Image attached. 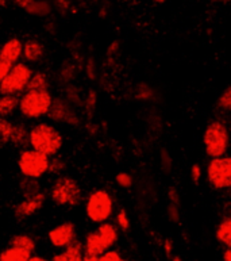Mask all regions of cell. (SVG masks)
<instances>
[{
    "label": "cell",
    "mask_w": 231,
    "mask_h": 261,
    "mask_svg": "<svg viewBox=\"0 0 231 261\" xmlns=\"http://www.w3.org/2000/svg\"><path fill=\"white\" fill-rule=\"evenodd\" d=\"M27 261H49V260L43 257V256H39V254H32Z\"/></svg>",
    "instance_id": "cell-38"
},
{
    "label": "cell",
    "mask_w": 231,
    "mask_h": 261,
    "mask_svg": "<svg viewBox=\"0 0 231 261\" xmlns=\"http://www.w3.org/2000/svg\"><path fill=\"white\" fill-rule=\"evenodd\" d=\"M24 11L27 12L28 15L45 18V16L50 15L53 8H51L50 3L47 0H33L32 3L24 8Z\"/></svg>",
    "instance_id": "cell-19"
},
{
    "label": "cell",
    "mask_w": 231,
    "mask_h": 261,
    "mask_svg": "<svg viewBox=\"0 0 231 261\" xmlns=\"http://www.w3.org/2000/svg\"><path fill=\"white\" fill-rule=\"evenodd\" d=\"M47 238L51 245L57 249H64L77 240L76 227L73 222H63L47 231Z\"/></svg>",
    "instance_id": "cell-10"
},
{
    "label": "cell",
    "mask_w": 231,
    "mask_h": 261,
    "mask_svg": "<svg viewBox=\"0 0 231 261\" xmlns=\"http://www.w3.org/2000/svg\"><path fill=\"white\" fill-rule=\"evenodd\" d=\"M46 200V194L45 192H39L37 195L32 196V198H24L23 200H20L14 208V215L18 219H26L30 218L33 215H36L45 204Z\"/></svg>",
    "instance_id": "cell-12"
},
{
    "label": "cell",
    "mask_w": 231,
    "mask_h": 261,
    "mask_svg": "<svg viewBox=\"0 0 231 261\" xmlns=\"http://www.w3.org/2000/svg\"><path fill=\"white\" fill-rule=\"evenodd\" d=\"M23 53V42L19 38H10L0 47V60H3L10 65L19 63Z\"/></svg>",
    "instance_id": "cell-13"
},
{
    "label": "cell",
    "mask_w": 231,
    "mask_h": 261,
    "mask_svg": "<svg viewBox=\"0 0 231 261\" xmlns=\"http://www.w3.org/2000/svg\"><path fill=\"white\" fill-rule=\"evenodd\" d=\"M115 183L119 186L121 188H130L133 186V177L127 172H119L117 176H115Z\"/></svg>",
    "instance_id": "cell-27"
},
{
    "label": "cell",
    "mask_w": 231,
    "mask_h": 261,
    "mask_svg": "<svg viewBox=\"0 0 231 261\" xmlns=\"http://www.w3.org/2000/svg\"><path fill=\"white\" fill-rule=\"evenodd\" d=\"M65 169H67V164H65L63 159L54 157V159L49 160V169H47V172H50L53 175H61Z\"/></svg>",
    "instance_id": "cell-26"
},
{
    "label": "cell",
    "mask_w": 231,
    "mask_h": 261,
    "mask_svg": "<svg viewBox=\"0 0 231 261\" xmlns=\"http://www.w3.org/2000/svg\"><path fill=\"white\" fill-rule=\"evenodd\" d=\"M28 146L45 156L53 157L63 149L64 137L54 125L41 122L28 132Z\"/></svg>",
    "instance_id": "cell-1"
},
{
    "label": "cell",
    "mask_w": 231,
    "mask_h": 261,
    "mask_svg": "<svg viewBox=\"0 0 231 261\" xmlns=\"http://www.w3.org/2000/svg\"><path fill=\"white\" fill-rule=\"evenodd\" d=\"M53 103V96L47 90H26L19 98L18 110L22 117L38 121L46 117Z\"/></svg>",
    "instance_id": "cell-3"
},
{
    "label": "cell",
    "mask_w": 231,
    "mask_h": 261,
    "mask_svg": "<svg viewBox=\"0 0 231 261\" xmlns=\"http://www.w3.org/2000/svg\"><path fill=\"white\" fill-rule=\"evenodd\" d=\"M43 56H45V46H43L42 42H39L37 39H28V41H26V43H23V53H22V57H23L27 63H38V61L42 60Z\"/></svg>",
    "instance_id": "cell-15"
},
{
    "label": "cell",
    "mask_w": 231,
    "mask_h": 261,
    "mask_svg": "<svg viewBox=\"0 0 231 261\" xmlns=\"http://www.w3.org/2000/svg\"><path fill=\"white\" fill-rule=\"evenodd\" d=\"M95 105H96V94H95V91H91L90 95H88V107L94 109Z\"/></svg>",
    "instance_id": "cell-36"
},
{
    "label": "cell",
    "mask_w": 231,
    "mask_h": 261,
    "mask_svg": "<svg viewBox=\"0 0 231 261\" xmlns=\"http://www.w3.org/2000/svg\"><path fill=\"white\" fill-rule=\"evenodd\" d=\"M152 2H154V3L161 4V3H165V2H166V0H152Z\"/></svg>",
    "instance_id": "cell-45"
},
{
    "label": "cell",
    "mask_w": 231,
    "mask_h": 261,
    "mask_svg": "<svg viewBox=\"0 0 231 261\" xmlns=\"http://www.w3.org/2000/svg\"><path fill=\"white\" fill-rule=\"evenodd\" d=\"M154 96V91L150 88L148 84H142L139 91H138V98L143 99V100H149L150 98Z\"/></svg>",
    "instance_id": "cell-32"
},
{
    "label": "cell",
    "mask_w": 231,
    "mask_h": 261,
    "mask_svg": "<svg viewBox=\"0 0 231 261\" xmlns=\"http://www.w3.org/2000/svg\"><path fill=\"white\" fill-rule=\"evenodd\" d=\"M55 2H57V6L63 8V10L69 7V2L68 0H55Z\"/></svg>",
    "instance_id": "cell-39"
},
{
    "label": "cell",
    "mask_w": 231,
    "mask_h": 261,
    "mask_svg": "<svg viewBox=\"0 0 231 261\" xmlns=\"http://www.w3.org/2000/svg\"><path fill=\"white\" fill-rule=\"evenodd\" d=\"M19 190L22 192V195L24 198H32V196L37 195L39 192L42 191L41 190V186H39L38 180L36 179H27V177H23L22 181L19 184Z\"/></svg>",
    "instance_id": "cell-22"
},
{
    "label": "cell",
    "mask_w": 231,
    "mask_h": 261,
    "mask_svg": "<svg viewBox=\"0 0 231 261\" xmlns=\"http://www.w3.org/2000/svg\"><path fill=\"white\" fill-rule=\"evenodd\" d=\"M191 179L195 184H199L200 180H201V175H203V171H201V167L197 165V164H193L192 167H191Z\"/></svg>",
    "instance_id": "cell-33"
},
{
    "label": "cell",
    "mask_w": 231,
    "mask_h": 261,
    "mask_svg": "<svg viewBox=\"0 0 231 261\" xmlns=\"http://www.w3.org/2000/svg\"><path fill=\"white\" fill-rule=\"evenodd\" d=\"M214 3H219V4H227L230 0H212Z\"/></svg>",
    "instance_id": "cell-43"
},
{
    "label": "cell",
    "mask_w": 231,
    "mask_h": 261,
    "mask_svg": "<svg viewBox=\"0 0 231 261\" xmlns=\"http://www.w3.org/2000/svg\"><path fill=\"white\" fill-rule=\"evenodd\" d=\"M84 258V248L82 242L76 240L67 248H64L60 253H55L50 261H82Z\"/></svg>",
    "instance_id": "cell-14"
},
{
    "label": "cell",
    "mask_w": 231,
    "mask_h": 261,
    "mask_svg": "<svg viewBox=\"0 0 231 261\" xmlns=\"http://www.w3.org/2000/svg\"><path fill=\"white\" fill-rule=\"evenodd\" d=\"M117 225L118 227L122 230V231H127L130 229V219H129V215L126 213V210L122 208L117 215Z\"/></svg>",
    "instance_id": "cell-29"
},
{
    "label": "cell",
    "mask_w": 231,
    "mask_h": 261,
    "mask_svg": "<svg viewBox=\"0 0 231 261\" xmlns=\"http://www.w3.org/2000/svg\"><path fill=\"white\" fill-rule=\"evenodd\" d=\"M7 4V0H0V7H4Z\"/></svg>",
    "instance_id": "cell-44"
},
{
    "label": "cell",
    "mask_w": 231,
    "mask_h": 261,
    "mask_svg": "<svg viewBox=\"0 0 231 261\" xmlns=\"http://www.w3.org/2000/svg\"><path fill=\"white\" fill-rule=\"evenodd\" d=\"M203 145L206 154L211 159L227 154L230 148V133L223 121L210 122L203 133Z\"/></svg>",
    "instance_id": "cell-4"
},
{
    "label": "cell",
    "mask_w": 231,
    "mask_h": 261,
    "mask_svg": "<svg viewBox=\"0 0 231 261\" xmlns=\"http://www.w3.org/2000/svg\"><path fill=\"white\" fill-rule=\"evenodd\" d=\"M180 207L181 204H175V203H169L166 207V215L172 223H177L180 221Z\"/></svg>",
    "instance_id": "cell-28"
},
{
    "label": "cell",
    "mask_w": 231,
    "mask_h": 261,
    "mask_svg": "<svg viewBox=\"0 0 231 261\" xmlns=\"http://www.w3.org/2000/svg\"><path fill=\"white\" fill-rule=\"evenodd\" d=\"M10 245L11 246H18V248H22V249L28 250L30 253H33L36 250V241L32 236L28 234H16V236H12L11 240H10Z\"/></svg>",
    "instance_id": "cell-21"
},
{
    "label": "cell",
    "mask_w": 231,
    "mask_h": 261,
    "mask_svg": "<svg viewBox=\"0 0 231 261\" xmlns=\"http://www.w3.org/2000/svg\"><path fill=\"white\" fill-rule=\"evenodd\" d=\"M99 261H127L118 250L110 249L98 257Z\"/></svg>",
    "instance_id": "cell-30"
},
{
    "label": "cell",
    "mask_w": 231,
    "mask_h": 261,
    "mask_svg": "<svg viewBox=\"0 0 231 261\" xmlns=\"http://www.w3.org/2000/svg\"><path fill=\"white\" fill-rule=\"evenodd\" d=\"M12 2H14V3L16 4V6H19L20 8H26L28 6V4L32 3L33 0H12Z\"/></svg>",
    "instance_id": "cell-37"
},
{
    "label": "cell",
    "mask_w": 231,
    "mask_h": 261,
    "mask_svg": "<svg viewBox=\"0 0 231 261\" xmlns=\"http://www.w3.org/2000/svg\"><path fill=\"white\" fill-rule=\"evenodd\" d=\"M33 69L26 63H16L0 83V95H19L27 90Z\"/></svg>",
    "instance_id": "cell-7"
},
{
    "label": "cell",
    "mask_w": 231,
    "mask_h": 261,
    "mask_svg": "<svg viewBox=\"0 0 231 261\" xmlns=\"http://www.w3.org/2000/svg\"><path fill=\"white\" fill-rule=\"evenodd\" d=\"M119 240V231L115 225L110 222L100 223L98 229L86 234L85 241L82 242L84 254L99 257L104 252L112 249Z\"/></svg>",
    "instance_id": "cell-2"
},
{
    "label": "cell",
    "mask_w": 231,
    "mask_h": 261,
    "mask_svg": "<svg viewBox=\"0 0 231 261\" xmlns=\"http://www.w3.org/2000/svg\"><path fill=\"white\" fill-rule=\"evenodd\" d=\"M161 167H162L164 172H169V169L172 167V159H170V154L166 149L161 150Z\"/></svg>",
    "instance_id": "cell-31"
},
{
    "label": "cell",
    "mask_w": 231,
    "mask_h": 261,
    "mask_svg": "<svg viewBox=\"0 0 231 261\" xmlns=\"http://www.w3.org/2000/svg\"><path fill=\"white\" fill-rule=\"evenodd\" d=\"M164 249H165V253H166V256L170 258V256H172V250H173V245H172V241H170V240H165Z\"/></svg>",
    "instance_id": "cell-35"
},
{
    "label": "cell",
    "mask_w": 231,
    "mask_h": 261,
    "mask_svg": "<svg viewBox=\"0 0 231 261\" xmlns=\"http://www.w3.org/2000/svg\"><path fill=\"white\" fill-rule=\"evenodd\" d=\"M82 191L77 180L71 176H60L50 188V199L59 207H75L81 202Z\"/></svg>",
    "instance_id": "cell-5"
},
{
    "label": "cell",
    "mask_w": 231,
    "mask_h": 261,
    "mask_svg": "<svg viewBox=\"0 0 231 261\" xmlns=\"http://www.w3.org/2000/svg\"><path fill=\"white\" fill-rule=\"evenodd\" d=\"M15 123L4 118H0V144L10 145L11 144L12 133H14Z\"/></svg>",
    "instance_id": "cell-24"
},
{
    "label": "cell",
    "mask_w": 231,
    "mask_h": 261,
    "mask_svg": "<svg viewBox=\"0 0 231 261\" xmlns=\"http://www.w3.org/2000/svg\"><path fill=\"white\" fill-rule=\"evenodd\" d=\"M12 65H10L8 63L3 61V60H0V83L3 82V79L6 77V74L8 73V70L11 68Z\"/></svg>",
    "instance_id": "cell-34"
},
{
    "label": "cell",
    "mask_w": 231,
    "mask_h": 261,
    "mask_svg": "<svg viewBox=\"0 0 231 261\" xmlns=\"http://www.w3.org/2000/svg\"><path fill=\"white\" fill-rule=\"evenodd\" d=\"M85 214L91 222L98 225L108 222L114 214V200L110 192L102 188L91 192L85 203Z\"/></svg>",
    "instance_id": "cell-6"
},
{
    "label": "cell",
    "mask_w": 231,
    "mask_h": 261,
    "mask_svg": "<svg viewBox=\"0 0 231 261\" xmlns=\"http://www.w3.org/2000/svg\"><path fill=\"white\" fill-rule=\"evenodd\" d=\"M216 241L224 245L226 248L231 246V218L224 217L219 222V225L215 229Z\"/></svg>",
    "instance_id": "cell-18"
},
{
    "label": "cell",
    "mask_w": 231,
    "mask_h": 261,
    "mask_svg": "<svg viewBox=\"0 0 231 261\" xmlns=\"http://www.w3.org/2000/svg\"><path fill=\"white\" fill-rule=\"evenodd\" d=\"M208 183L216 191H223L231 187V159L226 156L211 159L206 169Z\"/></svg>",
    "instance_id": "cell-9"
},
{
    "label": "cell",
    "mask_w": 231,
    "mask_h": 261,
    "mask_svg": "<svg viewBox=\"0 0 231 261\" xmlns=\"http://www.w3.org/2000/svg\"><path fill=\"white\" fill-rule=\"evenodd\" d=\"M32 254L26 249L8 245V248L0 252V261H27Z\"/></svg>",
    "instance_id": "cell-17"
},
{
    "label": "cell",
    "mask_w": 231,
    "mask_h": 261,
    "mask_svg": "<svg viewBox=\"0 0 231 261\" xmlns=\"http://www.w3.org/2000/svg\"><path fill=\"white\" fill-rule=\"evenodd\" d=\"M218 109H220L222 111H226L228 113L231 110V88L230 87H226L224 91L220 94L219 99H218Z\"/></svg>",
    "instance_id": "cell-25"
},
{
    "label": "cell",
    "mask_w": 231,
    "mask_h": 261,
    "mask_svg": "<svg viewBox=\"0 0 231 261\" xmlns=\"http://www.w3.org/2000/svg\"><path fill=\"white\" fill-rule=\"evenodd\" d=\"M47 117L50 118L51 121L60 122V123H67V125L71 126L80 125V121H78L75 110L72 109L71 105L64 99H53Z\"/></svg>",
    "instance_id": "cell-11"
},
{
    "label": "cell",
    "mask_w": 231,
    "mask_h": 261,
    "mask_svg": "<svg viewBox=\"0 0 231 261\" xmlns=\"http://www.w3.org/2000/svg\"><path fill=\"white\" fill-rule=\"evenodd\" d=\"M170 261H183V258L176 254V256H170Z\"/></svg>",
    "instance_id": "cell-42"
},
{
    "label": "cell",
    "mask_w": 231,
    "mask_h": 261,
    "mask_svg": "<svg viewBox=\"0 0 231 261\" xmlns=\"http://www.w3.org/2000/svg\"><path fill=\"white\" fill-rule=\"evenodd\" d=\"M82 261H99L98 257H94V256H86V254H84V258H82Z\"/></svg>",
    "instance_id": "cell-41"
},
{
    "label": "cell",
    "mask_w": 231,
    "mask_h": 261,
    "mask_svg": "<svg viewBox=\"0 0 231 261\" xmlns=\"http://www.w3.org/2000/svg\"><path fill=\"white\" fill-rule=\"evenodd\" d=\"M223 261H231V249L226 248L223 252Z\"/></svg>",
    "instance_id": "cell-40"
},
{
    "label": "cell",
    "mask_w": 231,
    "mask_h": 261,
    "mask_svg": "<svg viewBox=\"0 0 231 261\" xmlns=\"http://www.w3.org/2000/svg\"><path fill=\"white\" fill-rule=\"evenodd\" d=\"M12 146L19 149H26L28 146V130L26 126L22 123H16L14 126V133H12L11 144Z\"/></svg>",
    "instance_id": "cell-20"
},
{
    "label": "cell",
    "mask_w": 231,
    "mask_h": 261,
    "mask_svg": "<svg viewBox=\"0 0 231 261\" xmlns=\"http://www.w3.org/2000/svg\"><path fill=\"white\" fill-rule=\"evenodd\" d=\"M49 160L50 157L45 156L34 149H23L18 159V168L23 177L27 179H41L46 175L49 169Z\"/></svg>",
    "instance_id": "cell-8"
},
{
    "label": "cell",
    "mask_w": 231,
    "mask_h": 261,
    "mask_svg": "<svg viewBox=\"0 0 231 261\" xmlns=\"http://www.w3.org/2000/svg\"><path fill=\"white\" fill-rule=\"evenodd\" d=\"M19 95H2L0 96V118L7 119L18 110Z\"/></svg>",
    "instance_id": "cell-16"
},
{
    "label": "cell",
    "mask_w": 231,
    "mask_h": 261,
    "mask_svg": "<svg viewBox=\"0 0 231 261\" xmlns=\"http://www.w3.org/2000/svg\"><path fill=\"white\" fill-rule=\"evenodd\" d=\"M49 88V79L45 72H33V76L28 82L27 90H47Z\"/></svg>",
    "instance_id": "cell-23"
}]
</instances>
